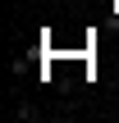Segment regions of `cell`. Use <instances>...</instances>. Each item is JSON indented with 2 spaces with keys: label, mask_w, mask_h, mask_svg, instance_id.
I'll use <instances>...</instances> for the list:
<instances>
[{
  "label": "cell",
  "mask_w": 119,
  "mask_h": 123,
  "mask_svg": "<svg viewBox=\"0 0 119 123\" xmlns=\"http://www.w3.org/2000/svg\"><path fill=\"white\" fill-rule=\"evenodd\" d=\"M14 119H23V123H32V119H37V105H28V100H23V105L14 110Z\"/></svg>",
  "instance_id": "obj_1"
}]
</instances>
